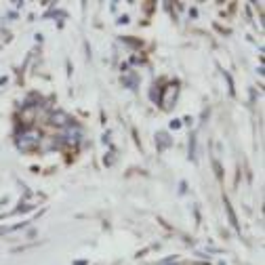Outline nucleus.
Masks as SVG:
<instances>
[{
  "instance_id": "obj_1",
  "label": "nucleus",
  "mask_w": 265,
  "mask_h": 265,
  "mask_svg": "<svg viewBox=\"0 0 265 265\" xmlns=\"http://www.w3.org/2000/svg\"><path fill=\"white\" fill-rule=\"evenodd\" d=\"M177 95H179V84L177 82H169L164 88L160 97H158V103H160L162 110H173V105L177 103Z\"/></svg>"
},
{
  "instance_id": "obj_2",
  "label": "nucleus",
  "mask_w": 265,
  "mask_h": 265,
  "mask_svg": "<svg viewBox=\"0 0 265 265\" xmlns=\"http://www.w3.org/2000/svg\"><path fill=\"white\" fill-rule=\"evenodd\" d=\"M40 139H42V135L38 131H23V135L17 137V147L19 149H32V147H36L40 143Z\"/></svg>"
},
{
  "instance_id": "obj_3",
  "label": "nucleus",
  "mask_w": 265,
  "mask_h": 265,
  "mask_svg": "<svg viewBox=\"0 0 265 265\" xmlns=\"http://www.w3.org/2000/svg\"><path fill=\"white\" fill-rule=\"evenodd\" d=\"M49 122H51L53 127L66 129V127H69V122H72V118H69V114H66L64 110H55V112H51Z\"/></svg>"
},
{
  "instance_id": "obj_4",
  "label": "nucleus",
  "mask_w": 265,
  "mask_h": 265,
  "mask_svg": "<svg viewBox=\"0 0 265 265\" xmlns=\"http://www.w3.org/2000/svg\"><path fill=\"white\" fill-rule=\"evenodd\" d=\"M80 129H67L66 135H64V143L69 145V147H76L78 143H80Z\"/></svg>"
},
{
  "instance_id": "obj_5",
  "label": "nucleus",
  "mask_w": 265,
  "mask_h": 265,
  "mask_svg": "<svg viewBox=\"0 0 265 265\" xmlns=\"http://www.w3.org/2000/svg\"><path fill=\"white\" fill-rule=\"evenodd\" d=\"M19 118H21V122H23V127H30L34 120H36V105H25L23 108V112L19 114Z\"/></svg>"
},
{
  "instance_id": "obj_6",
  "label": "nucleus",
  "mask_w": 265,
  "mask_h": 265,
  "mask_svg": "<svg viewBox=\"0 0 265 265\" xmlns=\"http://www.w3.org/2000/svg\"><path fill=\"white\" fill-rule=\"evenodd\" d=\"M156 145H158V149H169L173 145V139H171L169 132H164V131L158 132L156 135Z\"/></svg>"
},
{
  "instance_id": "obj_7",
  "label": "nucleus",
  "mask_w": 265,
  "mask_h": 265,
  "mask_svg": "<svg viewBox=\"0 0 265 265\" xmlns=\"http://www.w3.org/2000/svg\"><path fill=\"white\" fill-rule=\"evenodd\" d=\"M122 82H125V86H129V88H137V74L122 76Z\"/></svg>"
},
{
  "instance_id": "obj_8",
  "label": "nucleus",
  "mask_w": 265,
  "mask_h": 265,
  "mask_svg": "<svg viewBox=\"0 0 265 265\" xmlns=\"http://www.w3.org/2000/svg\"><path fill=\"white\" fill-rule=\"evenodd\" d=\"M223 204H225V208H227V217H229V221H232V225L238 229V221H236V215H234V208H232V204H229L227 198L223 200Z\"/></svg>"
},
{
  "instance_id": "obj_9",
  "label": "nucleus",
  "mask_w": 265,
  "mask_h": 265,
  "mask_svg": "<svg viewBox=\"0 0 265 265\" xmlns=\"http://www.w3.org/2000/svg\"><path fill=\"white\" fill-rule=\"evenodd\" d=\"M190 158H192V160H196V137H194V135L190 139Z\"/></svg>"
},
{
  "instance_id": "obj_10",
  "label": "nucleus",
  "mask_w": 265,
  "mask_h": 265,
  "mask_svg": "<svg viewBox=\"0 0 265 265\" xmlns=\"http://www.w3.org/2000/svg\"><path fill=\"white\" fill-rule=\"evenodd\" d=\"M114 160H116V152H110L108 156H105V158H103V162H105V164H108V166H110V164H112Z\"/></svg>"
},
{
  "instance_id": "obj_11",
  "label": "nucleus",
  "mask_w": 265,
  "mask_h": 265,
  "mask_svg": "<svg viewBox=\"0 0 265 265\" xmlns=\"http://www.w3.org/2000/svg\"><path fill=\"white\" fill-rule=\"evenodd\" d=\"M179 127H181L179 120H173V122H171V129H179Z\"/></svg>"
}]
</instances>
